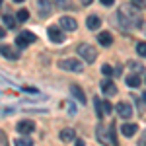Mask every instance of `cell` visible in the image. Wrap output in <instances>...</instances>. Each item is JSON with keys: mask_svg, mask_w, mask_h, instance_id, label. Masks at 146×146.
<instances>
[{"mask_svg": "<svg viewBox=\"0 0 146 146\" xmlns=\"http://www.w3.org/2000/svg\"><path fill=\"white\" fill-rule=\"evenodd\" d=\"M138 6H135L133 2L131 4H123L119 12H117V22L123 29H138L142 25V16L140 12L136 10Z\"/></svg>", "mask_w": 146, "mask_h": 146, "instance_id": "6da1fadb", "label": "cell"}, {"mask_svg": "<svg viewBox=\"0 0 146 146\" xmlns=\"http://www.w3.org/2000/svg\"><path fill=\"white\" fill-rule=\"evenodd\" d=\"M78 55L84 62H94L98 58V51H96V47L88 45V43H82V45H78Z\"/></svg>", "mask_w": 146, "mask_h": 146, "instance_id": "7a4b0ae2", "label": "cell"}, {"mask_svg": "<svg viewBox=\"0 0 146 146\" xmlns=\"http://www.w3.org/2000/svg\"><path fill=\"white\" fill-rule=\"evenodd\" d=\"M58 66L62 70H68V72H82L84 62L78 60V58H62V60H58Z\"/></svg>", "mask_w": 146, "mask_h": 146, "instance_id": "3957f363", "label": "cell"}, {"mask_svg": "<svg viewBox=\"0 0 146 146\" xmlns=\"http://www.w3.org/2000/svg\"><path fill=\"white\" fill-rule=\"evenodd\" d=\"M35 41H37V37H35V33H31V31H23V33H20L18 37H16V45L20 47V49L31 45V43H35Z\"/></svg>", "mask_w": 146, "mask_h": 146, "instance_id": "277c9868", "label": "cell"}, {"mask_svg": "<svg viewBox=\"0 0 146 146\" xmlns=\"http://www.w3.org/2000/svg\"><path fill=\"white\" fill-rule=\"evenodd\" d=\"M16 129H18L20 135H29V133H33L35 123H33V121H29V119H23V121H20V123L16 125Z\"/></svg>", "mask_w": 146, "mask_h": 146, "instance_id": "5b68a950", "label": "cell"}, {"mask_svg": "<svg viewBox=\"0 0 146 146\" xmlns=\"http://www.w3.org/2000/svg\"><path fill=\"white\" fill-rule=\"evenodd\" d=\"M47 35H49V39H51L53 43H62V41H64V33H62L58 27H55V25H51V27L47 29Z\"/></svg>", "mask_w": 146, "mask_h": 146, "instance_id": "8992f818", "label": "cell"}, {"mask_svg": "<svg viewBox=\"0 0 146 146\" xmlns=\"http://www.w3.org/2000/svg\"><path fill=\"white\" fill-rule=\"evenodd\" d=\"M101 92H103L105 96H115V94H117V86L113 84L111 78H103L101 80Z\"/></svg>", "mask_w": 146, "mask_h": 146, "instance_id": "52a82bcc", "label": "cell"}, {"mask_svg": "<svg viewBox=\"0 0 146 146\" xmlns=\"http://www.w3.org/2000/svg\"><path fill=\"white\" fill-rule=\"evenodd\" d=\"M58 23H60V27H62L64 31H74V29L78 27V23H76V20H74V18H70V16H62Z\"/></svg>", "mask_w": 146, "mask_h": 146, "instance_id": "ba28073f", "label": "cell"}, {"mask_svg": "<svg viewBox=\"0 0 146 146\" xmlns=\"http://www.w3.org/2000/svg\"><path fill=\"white\" fill-rule=\"evenodd\" d=\"M111 133V131H109ZM107 133V129H105V125H98V131H96V135H98V140H101L103 144H109L111 142V135Z\"/></svg>", "mask_w": 146, "mask_h": 146, "instance_id": "9c48e42d", "label": "cell"}, {"mask_svg": "<svg viewBox=\"0 0 146 146\" xmlns=\"http://www.w3.org/2000/svg\"><path fill=\"white\" fill-rule=\"evenodd\" d=\"M117 113L123 117V119H129V117H133V107L129 105V103H125V101H121V103H117Z\"/></svg>", "mask_w": 146, "mask_h": 146, "instance_id": "30bf717a", "label": "cell"}, {"mask_svg": "<svg viewBox=\"0 0 146 146\" xmlns=\"http://www.w3.org/2000/svg\"><path fill=\"white\" fill-rule=\"evenodd\" d=\"M2 56L4 58H10V60H18L20 58V53L10 45H2Z\"/></svg>", "mask_w": 146, "mask_h": 146, "instance_id": "8fae6325", "label": "cell"}, {"mask_svg": "<svg viewBox=\"0 0 146 146\" xmlns=\"http://www.w3.org/2000/svg\"><path fill=\"white\" fill-rule=\"evenodd\" d=\"M37 10H39V16L47 18L51 14V0H37Z\"/></svg>", "mask_w": 146, "mask_h": 146, "instance_id": "7c38bea8", "label": "cell"}, {"mask_svg": "<svg viewBox=\"0 0 146 146\" xmlns=\"http://www.w3.org/2000/svg\"><path fill=\"white\" fill-rule=\"evenodd\" d=\"M86 25H88V29L96 31V29H100V27H101V18H100V16H96V14H92V16H88V20H86Z\"/></svg>", "mask_w": 146, "mask_h": 146, "instance_id": "4fadbf2b", "label": "cell"}, {"mask_svg": "<svg viewBox=\"0 0 146 146\" xmlns=\"http://www.w3.org/2000/svg\"><path fill=\"white\" fill-rule=\"evenodd\" d=\"M98 41H100L101 47H111L113 45V35L109 33V31H101V33L98 35Z\"/></svg>", "mask_w": 146, "mask_h": 146, "instance_id": "5bb4252c", "label": "cell"}, {"mask_svg": "<svg viewBox=\"0 0 146 146\" xmlns=\"http://www.w3.org/2000/svg\"><path fill=\"white\" fill-rule=\"evenodd\" d=\"M70 94H72V96H74V98H76L80 103H86V96H84V90L80 88L78 84H72V86H70Z\"/></svg>", "mask_w": 146, "mask_h": 146, "instance_id": "9a60e30c", "label": "cell"}, {"mask_svg": "<svg viewBox=\"0 0 146 146\" xmlns=\"http://www.w3.org/2000/svg\"><path fill=\"white\" fill-rule=\"evenodd\" d=\"M58 136H60L62 142H70V140H76V131L74 129H62Z\"/></svg>", "mask_w": 146, "mask_h": 146, "instance_id": "2e32d148", "label": "cell"}, {"mask_svg": "<svg viewBox=\"0 0 146 146\" xmlns=\"http://www.w3.org/2000/svg\"><path fill=\"white\" fill-rule=\"evenodd\" d=\"M136 131H138V125H135V123H123L121 125V133L125 136H133Z\"/></svg>", "mask_w": 146, "mask_h": 146, "instance_id": "e0dca14e", "label": "cell"}, {"mask_svg": "<svg viewBox=\"0 0 146 146\" xmlns=\"http://www.w3.org/2000/svg\"><path fill=\"white\" fill-rule=\"evenodd\" d=\"M125 82H127L129 88H138V86H140V78H138V74H129V76L125 78Z\"/></svg>", "mask_w": 146, "mask_h": 146, "instance_id": "ac0fdd59", "label": "cell"}, {"mask_svg": "<svg viewBox=\"0 0 146 146\" xmlns=\"http://www.w3.org/2000/svg\"><path fill=\"white\" fill-rule=\"evenodd\" d=\"M2 23H4V27L12 29L16 25V20H14V16H10V14H2Z\"/></svg>", "mask_w": 146, "mask_h": 146, "instance_id": "d6986e66", "label": "cell"}, {"mask_svg": "<svg viewBox=\"0 0 146 146\" xmlns=\"http://www.w3.org/2000/svg\"><path fill=\"white\" fill-rule=\"evenodd\" d=\"M16 146H33V140L27 136H20V138H16Z\"/></svg>", "mask_w": 146, "mask_h": 146, "instance_id": "ffe728a7", "label": "cell"}, {"mask_svg": "<svg viewBox=\"0 0 146 146\" xmlns=\"http://www.w3.org/2000/svg\"><path fill=\"white\" fill-rule=\"evenodd\" d=\"M129 68H131L135 74H140V72L144 70V68H142V64H140V62H135V60H133V62H129Z\"/></svg>", "mask_w": 146, "mask_h": 146, "instance_id": "44dd1931", "label": "cell"}, {"mask_svg": "<svg viewBox=\"0 0 146 146\" xmlns=\"http://www.w3.org/2000/svg\"><path fill=\"white\" fill-rule=\"evenodd\" d=\"M16 16H18V22H27V20H29V12L25 10V8H23V10H20Z\"/></svg>", "mask_w": 146, "mask_h": 146, "instance_id": "7402d4cb", "label": "cell"}, {"mask_svg": "<svg viewBox=\"0 0 146 146\" xmlns=\"http://www.w3.org/2000/svg\"><path fill=\"white\" fill-rule=\"evenodd\" d=\"M136 53H138L140 56H146V43L144 41H140V43L136 45Z\"/></svg>", "mask_w": 146, "mask_h": 146, "instance_id": "603a6c76", "label": "cell"}, {"mask_svg": "<svg viewBox=\"0 0 146 146\" xmlns=\"http://www.w3.org/2000/svg\"><path fill=\"white\" fill-rule=\"evenodd\" d=\"M101 107H103V101H100L96 98V113H98V117H103V115H105V113L101 111Z\"/></svg>", "mask_w": 146, "mask_h": 146, "instance_id": "cb8c5ba5", "label": "cell"}, {"mask_svg": "<svg viewBox=\"0 0 146 146\" xmlns=\"http://www.w3.org/2000/svg\"><path fill=\"white\" fill-rule=\"evenodd\" d=\"M55 6H58V8H70V0H55Z\"/></svg>", "mask_w": 146, "mask_h": 146, "instance_id": "d4e9b609", "label": "cell"}, {"mask_svg": "<svg viewBox=\"0 0 146 146\" xmlns=\"http://www.w3.org/2000/svg\"><path fill=\"white\" fill-rule=\"evenodd\" d=\"M101 72H103V74H105V76L109 78V76H111L113 72H115V70H113V68L109 66V64H103V66H101Z\"/></svg>", "mask_w": 146, "mask_h": 146, "instance_id": "484cf974", "label": "cell"}, {"mask_svg": "<svg viewBox=\"0 0 146 146\" xmlns=\"http://www.w3.org/2000/svg\"><path fill=\"white\" fill-rule=\"evenodd\" d=\"M111 111H113V105H111L107 100H105V101H103V113H105V115H109Z\"/></svg>", "mask_w": 146, "mask_h": 146, "instance_id": "4316f807", "label": "cell"}, {"mask_svg": "<svg viewBox=\"0 0 146 146\" xmlns=\"http://www.w3.org/2000/svg\"><path fill=\"white\" fill-rule=\"evenodd\" d=\"M135 6H138V8H146V0H131Z\"/></svg>", "mask_w": 146, "mask_h": 146, "instance_id": "83f0119b", "label": "cell"}, {"mask_svg": "<svg viewBox=\"0 0 146 146\" xmlns=\"http://www.w3.org/2000/svg\"><path fill=\"white\" fill-rule=\"evenodd\" d=\"M0 138H2V146H8V138H6V133L4 131L0 133Z\"/></svg>", "mask_w": 146, "mask_h": 146, "instance_id": "f1b7e54d", "label": "cell"}, {"mask_svg": "<svg viewBox=\"0 0 146 146\" xmlns=\"http://www.w3.org/2000/svg\"><path fill=\"white\" fill-rule=\"evenodd\" d=\"M12 113H14V109H12V107H4V111H2V115L6 117V115H12Z\"/></svg>", "mask_w": 146, "mask_h": 146, "instance_id": "f546056e", "label": "cell"}, {"mask_svg": "<svg viewBox=\"0 0 146 146\" xmlns=\"http://www.w3.org/2000/svg\"><path fill=\"white\" fill-rule=\"evenodd\" d=\"M140 146H146V131L142 133V136H140Z\"/></svg>", "mask_w": 146, "mask_h": 146, "instance_id": "4dcf8cb0", "label": "cell"}, {"mask_svg": "<svg viewBox=\"0 0 146 146\" xmlns=\"http://www.w3.org/2000/svg\"><path fill=\"white\" fill-rule=\"evenodd\" d=\"M23 92H29V94H39V92L35 90V88H27V86H25V88H23Z\"/></svg>", "mask_w": 146, "mask_h": 146, "instance_id": "1f68e13d", "label": "cell"}, {"mask_svg": "<svg viewBox=\"0 0 146 146\" xmlns=\"http://www.w3.org/2000/svg\"><path fill=\"white\" fill-rule=\"evenodd\" d=\"M103 6H113V0H100Z\"/></svg>", "mask_w": 146, "mask_h": 146, "instance_id": "d6a6232c", "label": "cell"}, {"mask_svg": "<svg viewBox=\"0 0 146 146\" xmlns=\"http://www.w3.org/2000/svg\"><path fill=\"white\" fill-rule=\"evenodd\" d=\"M92 2H94V0H82V4H84V6H90Z\"/></svg>", "mask_w": 146, "mask_h": 146, "instance_id": "836d02e7", "label": "cell"}, {"mask_svg": "<svg viewBox=\"0 0 146 146\" xmlns=\"http://www.w3.org/2000/svg\"><path fill=\"white\" fill-rule=\"evenodd\" d=\"M76 146H84V142L82 140H76Z\"/></svg>", "mask_w": 146, "mask_h": 146, "instance_id": "e575fe53", "label": "cell"}, {"mask_svg": "<svg viewBox=\"0 0 146 146\" xmlns=\"http://www.w3.org/2000/svg\"><path fill=\"white\" fill-rule=\"evenodd\" d=\"M12 2H18V4H20V2H23V0H12Z\"/></svg>", "mask_w": 146, "mask_h": 146, "instance_id": "d590c367", "label": "cell"}, {"mask_svg": "<svg viewBox=\"0 0 146 146\" xmlns=\"http://www.w3.org/2000/svg\"><path fill=\"white\" fill-rule=\"evenodd\" d=\"M142 100H144V101H146V92H144V96H142Z\"/></svg>", "mask_w": 146, "mask_h": 146, "instance_id": "8d00e7d4", "label": "cell"}]
</instances>
